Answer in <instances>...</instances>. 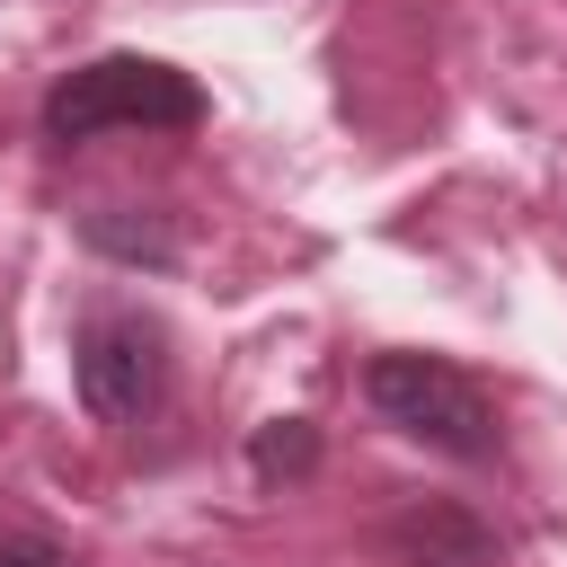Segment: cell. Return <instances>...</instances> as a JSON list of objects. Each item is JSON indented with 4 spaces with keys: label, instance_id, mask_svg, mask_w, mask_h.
I'll use <instances>...</instances> for the list:
<instances>
[{
    "label": "cell",
    "instance_id": "obj_1",
    "mask_svg": "<svg viewBox=\"0 0 567 567\" xmlns=\"http://www.w3.org/2000/svg\"><path fill=\"white\" fill-rule=\"evenodd\" d=\"M204 89L195 71L159 53H97L44 89V142H97V133H195Z\"/></svg>",
    "mask_w": 567,
    "mask_h": 567
},
{
    "label": "cell",
    "instance_id": "obj_2",
    "mask_svg": "<svg viewBox=\"0 0 567 567\" xmlns=\"http://www.w3.org/2000/svg\"><path fill=\"white\" fill-rule=\"evenodd\" d=\"M363 399H372L381 425H399L408 443H425L443 461H487L496 452V399L452 354H372Z\"/></svg>",
    "mask_w": 567,
    "mask_h": 567
},
{
    "label": "cell",
    "instance_id": "obj_3",
    "mask_svg": "<svg viewBox=\"0 0 567 567\" xmlns=\"http://www.w3.org/2000/svg\"><path fill=\"white\" fill-rule=\"evenodd\" d=\"M71 381L97 425H133L168 399V328L142 310H89L71 337Z\"/></svg>",
    "mask_w": 567,
    "mask_h": 567
},
{
    "label": "cell",
    "instance_id": "obj_4",
    "mask_svg": "<svg viewBox=\"0 0 567 567\" xmlns=\"http://www.w3.org/2000/svg\"><path fill=\"white\" fill-rule=\"evenodd\" d=\"M80 239H89V248H106V257H124V266H168V257H177V230H168V221H151V213H142V221L89 213V221H80Z\"/></svg>",
    "mask_w": 567,
    "mask_h": 567
},
{
    "label": "cell",
    "instance_id": "obj_5",
    "mask_svg": "<svg viewBox=\"0 0 567 567\" xmlns=\"http://www.w3.org/2000/svg\"><path fill=\"white\" fill-rule=\"evenodd\" d=\"M319 461V425L310 416H275V425H257V443H248V470L275 487V478H301Z\"/></svg>",
    "mask_w": 567,
    "mask_h": 567
},
{
    "label": "cell",
    "instance_id": "obj_6",
    "mask_svg": "<svg viewBox=\"0 0 567 567\" xmlns=\"http://www.w3.org/2000/svg\"><path fill=\"white\" fill-rule=\"evenodd\" d=\"M399 549L425 558V567H470V558L487 549V532L461 523V514H416V523H399Z\"/></svg>",
    "mask_w": 567,
    "mask_h": 567
},
{
    "label": "cell",
    "instance_id": "obj_7",
    "mask_svg": "<svg viewBox=\"0 0 567 567\" xmlns=\"http://www.w3.org/2000/svg\"><path fill=\"white\" fill-rule=\"evenodd\" d=\"M0 567H80V558L35 523H0Z\"/></svg>",
    "mask_w": 567,
    "mask_h": 567
}]
</instances>
